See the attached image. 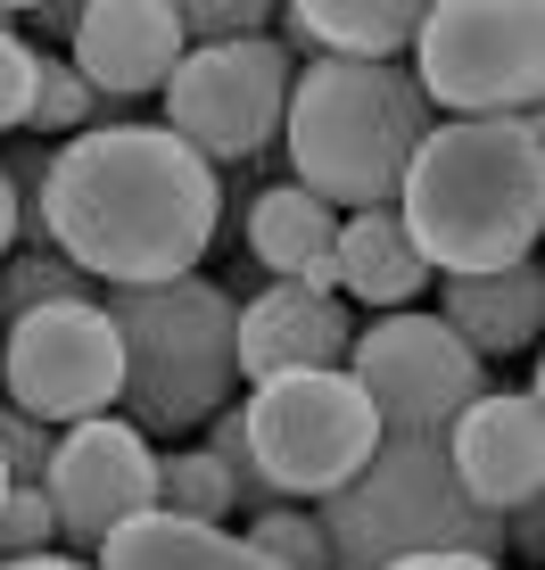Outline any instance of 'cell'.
<instances>
[{
  "label": "cell",
  "instance_id": "obj_1",
  "mask_svg": "<svg viewBox=\"0 0 545 570\" xmlns=\"http://www.w3.org/2000/svg\"><path fill=\"white\" fill-rule=\"evenodd\" d=\"M33 224L91 289L199 273L224 224V174L166 125H83L33 183Z\"/></svg>",
  "mask_w": 545,
  "mask_h": 570
},
{
  "label": "cell",
  "instance_id": "obj_2",
  "mask_svg": "<svg viewBox=\"0 0 545 570\" xmlns=\"http://www.w3.org/2000/svg\"><path fill=\"white\" fill-rule=\"evenodd\" d=\"M397 224L430 273H488L537 257L545 232V125L521 116H446L414 141L397 174Z\"/></svg>",
  "mask_w": 545,
  "mask_h": 570
},
{
  "label": "cell",
  "instance_id": "obj_3",
  "mask_svg": "<svg viewBox=\"0 0 545 570\" xmlns=\"http://www.w3.org/2000/svg\"><path fill=\"white\" fill-rule=\"evenodd\" d=\"M422 132H430V100H422L414 67L323 50L289 75L281 132L272 141H289V174L347 215V207L397 199V174H405Z\"/></svg>",
  "mask_w": 545,
  "mask_h": 570
},
{
  "label": "cell",
  "instance_id": "obj_4",
  "mask_svg": "<svg viewBox=\"0 0 545 570\" xmlns=\"http://www.w3.org/2000/svg\"><path fill=\"white\" fill-rule=\"evenodd\" d=\"M315 521L330 538V570H380L397 554H430V546L504 554V521L463 497L438 430H380L356 480L315 497Z\"/></svg>",
  "mask_w": 545,
  "mask_h": 570
},
{
  "label": "cell",
  "instance_id": "obj_5",
  "mask_svg": "<svg viewBox=\"0 0 545 570\" xmlns=\"http://www.w3.org/2000/svg\"><path fill=\"white\" fill-rule=\"evenodd\" d=\"M100 314L116 323V347H125V389H116L132 405L125 422L182 439L231 397V381H240L231 372V289L199 282V273L116 282Z\"/></svg>",
  "mask_w": 545,
  "mask_h": 570
},
{
  "label": "cell",
  "instance_id": "obj_6",
  "mask_svg": "<svg viewBox=\"0 0 545 570\" xmlns=\"http://www.w3.org/2000/svg\"><path fill=\"white\" fill-rule=\"evenodd\" d=\"M405 50L430 108L521 116L545 91V0H430Z\"/></svg>",
  "mask_w": 545,
  "mask_h": 570
},
{
  "label": "cell",
  "instance_id": "obj_7",
  "mask_svg": "<svg viewBox=\"0 0 545 570\" xmlns=\"http://www.w3.org/2000/svg\"><path fill=\"white\" fill-rule=\"evenodd\" d=\"M248 422V455H257L265 488L289 504H315L339 480H356V463L380 446V414L356 389V372L323 364V372H272L257 381V397L240 405Z\"/></svg>",
  "mask_w": 545,
  "mask_h": 570
},
{
  "label": "cell",
  "instance_id": "obj_8",
  "mask_svg": "<svg viewBox=\"0 0 545 570\" xmlns=\"http://www.w3.org/2000/svg\"><path fill=\"white\" fill-rule=\"evenodd\" d=\"M298 50L272 33H224V42H190L166 75V132H182L207 166L257 157L281 132V100Z\"/></svg>",
  "mask_w": 545,
  "mask_h": 570
},
{
  "label": "cell",
  "instance_id": "obj_9",
  "mask_svg": "<svg viewBox=\"0 0 545 570\" xmlns=\"http://www.w3.org/2000/svg\"><path fill=\"white\" fill-rule=\"evenodd\" d=\"M116 389H125V347H116L100 298H50L9 314V331H0V397L9 405L42 422H83L108 414Z\"/></svg>",
  "mask_w": 545,
  "mask_h": 570
},
{
  "label": "cell",
  "instance_id": "obj_10",
  "mask_svg": "<svg viewBox=\"0 0 545 570\" xmlns=\"http://www.w3.org/2000/svg\"><path fill=\"white\" fill-rule=\"evenodd\" d=\"M347 372L373 397L380 430H446L488 389V356H472L446 331V314H422V306H388L380 323H364L347 340Z\"/></svg>",
  "mask_w": 545,
  "mask_h": 570
},
{
  "label": "cell",
  "instance_id": "obj_11",
  "mask_svg": "<svg viewBox=\"0 0 545 570\" xmlns=\"http://www.w3.org/2000/svg\"><path fill=\"white\" fill-rule=\"evenodd\" d=\"M42 497L58 513V538L91 554L116 521H132V513L158 504V455H149V430L141 422H116V414L67 422V430H58V446H50Z\"/></svg>",
  "mask_w": 545,
  "mask_h": 570
},
{
  "label": "cell",
  "instance_id": "obj_12",
  "mask_svg": "<svg viewBox=\"0 0 545 570\" xmlns=\"http://www.w3.org/2000/svg\"><path fill=\"white\" fill-rule=\"evenodd\" d=\"M446 439V463H455L463 497L488 504L504 521L513 504H537L545 497V414H537V381L529 389H479L455 422L438 430Z\"/></svg>",
  "mask_w": 545,
  "mask_h": 570
},
{
  "label": "cell",
  "instance_id": "obj_13",
  "mask_svg": "<svg viewBox=\"0 0 545 570\" xmlns=\"http://www.w3.org/2000/svg\"><path fill=\"white\" fill-rule=\"evenodd\" d=\"M347 323L339 289H306V282H281L257 298H231V372L240 381H272V372H323V364H347Z\"/></svg>",
  "mask_w": 545,
  "mask_h": 570
},
{
  "label": "cell",
  "instance_id": "obj_14",
  "mask_svg": "<svg viewBox=\"0 0 545 570\" xmlns=\"http://www.w3.org/2000/svg\"><path fill=\"white\" fill-rule=\"evenodd\" d=\"M190 50L182 17L166 0H91L67 26V67L83 75L100 100H141V91H166L174 58Z\"/></svg>",
  "mask_w": 545,
  "mask_h": 570
},
{
  "label": "cell",
  "instance_id": "obj_15",
  "mask_svg": "<svg viewBox=\"0 0 545 570\" xmlns=\"http://www.w3.org/2000/svg\"><path fill=\"white\" fill-rule=\"evenodd\" d=\"M438 314L472 356H521L545 323V273L537 257H513L488 273H438Z\"/></svg>",
  "mask_w": 545,
  "mask_h": 570
},
{
  "label": "cell",
  "instance_id": "obj_16",
  "mask_svg": "<svg viewBox=\"0 0 545 570\" xmlns=\"http://www.w3.org/2000/svg\"><path fill=\"white\" fill-rule=\"evenodd\" d=\"M91 554H100V570H281L231 521H182V513H158V504L116 521Z\"/></svg>",
  "mask_w": 545,
  "mask_h": 570
},
{
  "label": "cell",
  "instance_id": "obj_17",
  "mask_svg": "<svg viewBox=\"0 0 545 570\" xmlns=\"http://www.w3.org/2000/svg\"><path fill=\"white\" fill-rule=\"evenodd\" d=\"M330 265H339V289L364 306H414L430 289V257L397 224V207H347L330 232Z\"/></svg>",
  "mask_w": 545,
  "mask_h": 570
},
{
  "label": "cell",
  "instance_id": "obj_18",
  "mask_svg": "<svg viewBox=\"0 0 545 570\" xmlns=\"http://www.w3.org/2000/svg\"><path fill=\"white\" fill-rule=\"evenodd\" d=\"M330 232H339V207L315 199L306 183H272L248 199V257L281 282L306 289H339V265H330Z\"/></svg>",
  "mask_w": 545,
  "mask_h": 570
},
{
  "label": "cell",
  "instance_id": "obj_19",
  "mask_svg": "<svg viewBox=\"0 0 545 570\" xmlns=\"http://www.w3.org/2000/svg\"><path fill=\"white\" fill-rule=\"evenodd\" d=\"M281 9H289V42H315L339 58H397L430 17V0H281Z\"/></svg>",
  "mask_w": 545,
  "mask_h": 570
},
{
  "label": "cell",
  "instance_id": "obj_20",
  "mask_svg": "<svg viewBox=\"0 0 545 570\" xmlns=\"http://www.w3.org/2000/svg\"><path fill=\"white\" fill-rule=\"evenodd\" d=\"M158 513L231 521L240 513V488H231V471L207 455V446H182V455H158Z\"/></svg>",
  "mask_w": 545,
  "mask_h": 570
},
{
  "label": "cell",
  "instance_id": "obj_21",
  "mask_svg": "<svg viewBox=\"0 0 545 570\" xmlns=\"http://www.w3.org/2000/svg\"><path fill=\"white\" fill-rule=\"evenodd\" d=\"M240 538H248V546H265V554L281 562V570H330V538H323V521L306 513V504H289V497L257 504Z\"/></svg>",
  "mask_w": 545,
  "mask_h": 570
},
{
  "label": "cell",
  "instance_id": "obj_22",
  "mask_svg": "<svg viewBox=\"0 0 545 570\" xmlns=\"http://www.w3.org/2000/svg\"><path fill=\"white\" fill-rule=\"evenodd\" d=\"M50 298H91V273L67 265L58 248H26V257H0V314H26V306H50Z\"/></svg>",
  "mask_w": 545,
  "mask_h": 570
},
{
  "label": "cell",
  "instance_id": "obj_23",
  "mask_svg": "<svg viewBox=\"0 0 545 570\" xmlns=\"http://www.w3.org/2000/svg\"><path fill=\"white\" fill-rule=\"evenodd\" d=\"M91 116H108L100 91H91L67 58H42V75H33V116H26V125H33V132H83Z\"/></svg>",
  "mask_w": 545,
  "mask_h": 570
},
{
  "label": "cell",
  "instance_id": "obj_24",
  "mask_svg": "<svg viewBox=\"0 0 545 570\" xmlns=\"http://www.w3.org/2000/svg\"><path fill=\"white\" fill-rule=\"evenodd\" d=\"M58 546V513L42 497V480H9V497H0V554H42Z\"/></svg>",
  "mask_w": 545,
  "mask_h": 570
},
{
  "label": "cell",
  "instance_id": "obj_25",
  "mask_svg": "<svg viewBox=\"0 0 545 570\" xmlns=\"http://www.w3.org/2000/svg\"><path fill=\"white\" fill-rule=\"evenodd\" d=\"M50 446H58V422H42V414H26V405L0 397V463H9V480H42Z\"/></svg>",
  "mask_w": 545,
  "mask_h": 570
},
{
  "label": "cell",
  "instance_id": "obj_26",
  "mask_svg": "<svg viewBox=\"0 0 545 570\" xmlns=\"http://www.w3.org/2000/svg\"><path fill=\"white\" fill-rule=\"evenodd\" d=\"M166 9L182 17L190 42H224V33H265V17L281 0H166Z\"/></svg>",
  "mask_w": 545,
  "mask_h": 570
},
{
  "label": "cell",
  "instance_id": "obj_27",
  "mask_svg": "<svg viewBox=\"0 0 545 570\" xmlns=\"http://www.w3.org/2000/svg\"><path fill=\"white\" fill-rule=\"evenodd\" d=\"M33 75H42V50L17 26H0V132H17L33 116Z\"/></svg>",
  "mask_w": 545,
  "mask_h": 570
},
{
  "label": "cell",
  "instance_id": "obj_28",
  "mask_svg": "<svg viewBox=\"0 0 545 570\" xmlns=\"http://www.w3.org/2000/svg\"><path fill=\"white\" fill-rule=\"evenodd\" d=\"M380 570H504V554H472V546H430V554H397Z\"/></svg>",
  "mask_w": 545,
  "mask_h": 570
},
{
  "label": "cell",
  "instance_id": "obj_29",
  "mask_svg": "<svg viewBox=\"0 0 545 570\" xmlns=\"http://www.w3.org/2000/svg\"><path fill=\"white\" fill-rule=\"evenodd\" d=\"M17 240H26V190H17L9 166H0V257H9Z\"/></svg>",
  "mask_w": 545,
  "mask_h": 570
},
{
  "label": "cell",
  "instance_id": "obj_30",
  "mask_svg": "<svg viewBox=\"0 0 545 570\" xmlns=\"http://www.w3.org/2000/svg\"><path fill=\"white\" fill-rule=\"evenodd\" d=\"M83 9H91V0H42L33 17H42V33H50V42H67V26H75Z\"/></svg>",
  "mask_w": 545,
  "mask_h": 570
},
{
  "label": "cell",
  "instance_id": "obj_31",
  "mask_svg": "<svg viewBox=\"0 0 545 570\" xmlns=\"http://www.w3.org/2000/svg\"><path fill=\"white\" fill-rule=\"evenodd\" d=\"M0 570H91V562H75V554H50V546H42V554H0Z\"/></svg>",
  "mask_w": 545,
  "mask_h": 570
},
{
  "label": "cell",
  "instance_id": "obj_32",
  "mask_svg": "<svg viewBox=\"0 0 545 570\" xmlns=\"http://www.w3.org/2000/svg\"><path fill=\"white\" fill-rule=\"evenodd\" d=\"M0 9H17V17H33V9H42V0H0Z\"/></svg>",
  "mask_w": 545,
  "mask_h": 570
},
{
  "label": "cell",
  "instance_id": "obj_33",
  "mask_svg": "<svg viewBox=\"0 0 545 570\" xmlns=\"http://www.w3.org/2000/svg\"><path fill=\"white\" fill-rule=\"evenodd\" d=\"M0 497H9V463H0Z\"/></svg>",
  "mask_w": 545,
  "mask_h": 570
},
{
  "label": "cell",
  "instance_id": "obj_34",
  "mask_svg": "<svg viewBox=\"0 0 545 570\" xmlns=\"http://www.w3.org/2000/svg\"><path fill=\"white\" fill-rule=\"evenodd\" d=\"M0 26H17V9H0Z\"/></svg>",
  "mask_w": 545,
  "mask_h": 570
}]
</instances>
